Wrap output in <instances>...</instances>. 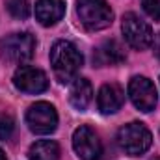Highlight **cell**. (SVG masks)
<instances>
[{
	"label": "cell",
	"mask_w": 160,
	"mask_h": 160,
	"mask_svg": "<svg viewBox=\"0 0 160 160\" xmlns=\"http://www.w3.org/2000/svg\"><path fill=\"white\" fill-rule=\"evenodd\" d=\"M82 54L78 48L69 41H56L50 48V65L56 78L62 84H69L75 80L78 69L82 67Z\"/></svg>",
	"instance_id": "obj_1"
},
{
	"label": "cell",
	"mask_w": 160,
	"mask_h": 160,
	"mask_svg": "<svg viewBox=\"0 0 160 160\" xmlns=\"http://www.w3.org/2000/svg\"><path fill=\"white\" fill-rule=\"evenodd\" d=\"M77 15L89 32L104 30L114 21V11L106 0H77Z\"/></svg>",
	"instance_id": "obj_2"
},
{
	"label": "cell",
	"mask_w": 160,
	"mask_h": 160,
	"mask_svg": "<svg viewBox=\"0 0 160 160\" xmlns=\"http://www.w3.org/2000/svg\"><path fill=\"white\" fill-rule=\"evenodd\" d=\"M36 39L28 32L9 34L0 39V58L11 63H24L34 56Z\"/></svg>",
	"instance_id": "obj_3"
},
{
	"label": "cell",
	"mask_w": 160,
	"mask_h": 160,
	"mask_svg": "<svg viewBox=\"0 0 160 160\" xmlns=\"http://www.w3.org/2000/svg\"><path fill=\"white\" fill-rule=\"evenodd\" d=\"M118 143L127 155L138 157V155H143L151 147L153 136L143 123H128L119 128Z\"/></svg>",
	"instance_id": "obj_4"
},
{
	"label": "cell",
	"mask_w": 160,
	"mask_h": 160,
	"mask_svg": "<svg viewBox=\"0 0 160 160\" xmlns=\"http://www.w3.org/2000/svg\"><path fill=\"white\" fill-rule=\"evenodd\" d=\"M121 30H123V36H125L127 43L136 50H143L153 43L151 26L142 17H138L136 13H125L123 15Z\"/></svg>",
	"instance_id": "obj_5"
},
{
	"label": "cell",
	"mask_w": 160,
	"mask_h": 160,
	"mask_svg": "<svg viewBox=\"0 0 160 160\" xmlns=\"http://www.w3.org/2000/svg\"><path fill=\"white\" fill-rule=\"evenodd\" d=\"M28 128L34 134H50L58 127V114L50 102H36L26 112Z\"/></svg>",
	"instance_id": "obj_6"
},
{
	"label": "cell",
	"mask_w": 160,
	"mask_h": 160,
	"mask_svg": "<svg viewBox=\"0 0 160 160\" xmlns=\"http://www.w3.org/2000/svg\"><path fill=\"white\" fill-rule=\"evenodd\" d=\"M73 149L82 160H101L102 158V143L97 132L86 125L78 127L73 134Z\"/></svg>",
	"instance_id": "obj_7"
},
{
	"label": "cell",
	"mask_w": 160,
	"mask_h": 160,
	"mask_svg": "<svg viewBox=\"0 0 160 160\" xmlns=\"http://www.w3.org/2000/svg\"><path fill=\"white\" fill-rule=\"evenodd\" d=\"M128 97L142 112H151L157 106V88L145 77H134L128 82Z\"/></svg>",
	"instance_id": "obj_8"
},
{
	"label": "cell",
	"mask_w": 160,
	"mask_h": 160,
	"mask_svg": "<svg viewBox=\"0 0 160 160\" xmlns=\"http://www.w3.org/2000/svg\"><path fill=\"white\" fill-rule=\"evenodd\" d=\"M13 84H15V88L19 91L36 95V93H43L48 88V78H47V75L41 69H38V67L21 65L15 71V75H13Z\"/></svg>",
	"instance_id": "obj_9"
},
{
	"label": "cell",
	"mask_w": 160,
	"mask_h": 160,
	"mask_svg": "<svg viewBox=\"0 0 160 160\" xmlns=\"http://www.w3.org/2000/svg\"><path fill=\"white\" fill-rule=\"evenodd\" d=\"M65 15V0H38L36 19L43 26H54Z\"/></svg>",
	"instance_id": "obj_10"
},
{
	"label": "cell",
	"mask_w": 160,
	"mask_h": 160,
	"mask_svg": "<svg viewBox=\"0 0 160 160\" xmlns=\"http://www.w3.org/2000/svg\"><path fill=\"white\" fill-rule=\"evenodd\" d=\"M125 93L118 84H104L97 95V106L102 114H116L123 106Z\"/></svg>",
	"instance_id": "obj_11"
},
{
	"label": "cell",
	"mask_w": 160,
	"mask_h": 160,
	"mask_svg": "<svg viewBox=\"0 0 160 160\" xmlns=\"http://www.w3.org/2000/svg\"><path fill=\"white\" fill-rule=\"evenodd\" d=\"M93 62L97 65H118L121 62H125V50L118 41H104L97 47L93 54Z\"/></svg>",
	"instance_id": "obj_12"
},
{
	"label": "cell",
	"mask_w": 160,
	"mask_h": 160,
	"mask_svg": "<svg viewBox=\"0 0 160 160\" xmlns=\"http://www.w3.org/2000/svg\"><path fill=\"white\" fill-rule=\"evenodd\" d=\"M91 99H93V88H91L89 80L75 78V82L71 84V89H69V101H71V104L77 110L84 112L89 106Z\"/></svg>",
	"instance_id": "obj_13"
},
{
	"label": "cell",
	"mask_w": 160,
	"mask_h": 160,
	"mask_svg": "<svg viewBox=\"0 0 160 160\" xmlns=\"http://www.w3.org/2000/svg\"><path fill=\"white\" fill-rule=\"evenodd\" d=\"M28 157H30V160H58L60 158V145L52 140L36 142L30 147Z\"/></svg>",
	"instance_id": "obj_14"
},
{
	"label": "cell",
	"mask_w": 160,
	"mask_h": 160,
	"mask_svg": "<svg viewBox=\"0 0 160 160\" xmlns=\"http://www.w3.org/2000/svg\"><path fill=\"white\" fill-rule=\"evenodd\" d=\"M8 11L15 19H26L30 15V6L26 0H8Z\"/></svg>",
	"instance_id": "obj_15"
},
{
	"label": "cell",
	"mask_w": 160,
	"mask_h": 160,
	"mask_svg": "<svg viewBox=\"0 0 160 160\" xmlns=\"http://www.w3.org/2000/svg\"><path fill=\"white\" fill-rule=\"evenodd\" d=\"M15 128V121L9 114H0V140H9Z\"/></svg>",
	"instance_id": "obj_16"
},
{
	"label": "cell",
	"mask_w": 160,
	"mask_h": 160,
	"mask_svg": "<svg viewBox=\"0 0 160 160\" xmlns=\"http://www.w3.org/2000/svg\"><path fill=\"white\" fill-rule=\"evenodd\" d=\"M142 6L151 19L160 21V0H142Z\"/></svg>",
	"instance_id": "obj_17"
},
{
	"label": "cell",
	"mask_w": 160,
	"mask_h": 160,
	"mask_svg": "<svg viewBox=\"0 0 160 160\" xmlns=\"http://www.w3.org/2000/svg\"><path fill=\"white\" fill-rule=\"evenodd\" d=\"M153 50H155V56L160 60V34L155 38V41H153Z\"/></svg>",
	"instance_id": "obj_18"
},
{
	"label": "cell",
	"mask_w": 160,
	"mask_h": 160,
	"mask_svg": "<svg viewBox=\"0 0 160 160\" xmlns=\"http://www.w3.org/2000/svg\"><path fill=\"white\" fill-rule=\"evenodd\" d=\"M0 160H6V155H4V151L0 149Z\"/></svg>",
	"instance_id": "obj_19"
}]
</instances>
